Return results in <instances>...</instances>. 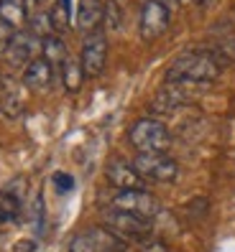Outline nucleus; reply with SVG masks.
<instances>
[{
  "label": "nucleus",
  "mask_w": 235,
  "mask_h": 252,
  "mask_svg": "<svg viewBox=\"0 0 235 252\" xmlns=\"http://www.w3.org/2000/svg\"><path fill=\"white\" fill-rule=\"evenodd\" d=\"M223 62L207 51H187L176 56L171 66L166 69V82H197V84H210L220 77Z\"/></svg>",
  "instance_id": "obj_1"
},
{
  "label": "nucleus",
  "mask_w": 235,
  "mask_h": 252,
  "mask_svg": "<svg viewBox=\"0 0 235 252\" xmlns=\"http://www.w3.org/2000/svg\"><path fill=\"white\" fill-rule=\"evenodd\" d=\"M128 140L138 153H166L171 145V132L161 120L143 117L128 130Z\"/></svg>",
  "instance_id": "obj_2"
},
{
  "label": "nucleus",
  "mask_w": 235,
  "mask_h": 252,
  "mask_svg": "<svg viewBox=\"0 0 235 252\" xmlns=\"http://www.w3.org/2000/svg\"><path fill=\"white\" fill-rule=\"evenodd\" d=\"M133 168L141 179L156 184H171L179 176V163L166 153H138L133 158Z\"/></svg>",
  "instance_id": "obj_3"
},
{
  "label": "nucleus",
  "mask_w": 235,
  "mask_h": 252,
  "mask_svg": "<svg viewBox=\"0 0 235 252\" xmlns=\"http://www.w3.org/2000/svg\"><path fill=\"white\" fill-rule=\"evenodd\" d=\"M125 245L108 227H90L72 237L69 252H123Z\"/></svg>",
  "instance_id": "obj_4"
},
{
  "label": "nucleus",
  "mask_w": 235,
  "mask_h": 252,
  "mask_svg": "<svg viewBox=\"0 0 235 252\" xmlns=\"http://www.w3.org/2000/svg\"><path fill=\"white\" fill-rule=\"evenodd\" d=\"M207 84H197V82H166L154 97V110L156 112H169L182 105H189Z\"/></svg>",
  "instance_id": "obj_5"
},
{
  "label": "nucleus",
  "mask_w": 235,
  "mask_h": 252,
  "mask_svg": "<svg viewBox=\"0 0 235 252\" xmlns=\"http://www.w3.org/2000/svg\"><path fill=\"white\" fill-rule=\"evenodd\" d=\"M102 224L123 240V237H146L154 227V219L120 212V209H105L102 212Z\"/></svg>",
  "instance_id": "obj_6"
},
{
  "label": "nucleus",
  "mask_w": 235,
  "mask_h": 252,
  "mask_svg": "<svg viewBox=\"0 0 235 252\" xmlns=\"http://www.w3.org/2000/svg\"><path fill=\"white\" fill-rule=\"evenodd\" d=\"M110 209H120V212H130V214H138L146 219H154V214L158 212V201L146 189H130V191H118L110 199Z\"/></svg>",
  "instance_id": "obj_7"
},
{
  "label": "nucleus",
  "mask_w": 235,
  "mask_h": 252,
  "mask_svg": "<svg viewBox=\"0 0 235 252\" xmlns=\"http://www.w3.org/2000/svg\"><path fill=\"white\" fill-rule=\"evenodd\" d=\"M108 62V38L102 31L87 33L84 43H82V56L79 64L84 69V77H100L102 69H105Z\"/></svg>",
  "instance_id": "obj_8"
},
{
  "label": "nucleus",
  "mask_w": 235,
  "mask_h": 252,
  "mask_svg": "<svg viewBox=\"0 0 235 252\" xmlns=\"http://www.w3.org/2000/svg\"><path fill=\"white\" fill-rule=\"evenodd\" d=\"M171 21V10L161 0H146L141 5V36L146 41H156L166 33Z\"/></svg>",
  "instance_id": "obj_9"
},
{
  "label": "nucleus",
  "mask_w": 235,
  "mask_h": 252,
  "mask_svg": "<svg viewBox=\"0 0 235 252\" xmlns=\"http://www.w3.org/2000/svg\"><path fill=\"white\" fill-rule=\"evenodd\" d=\"M41 38L31 36V33H16V38L10 41V46L5 49V62L13 69H26L34 59L41 56Z\"/></svg>",
  "instance_id": "obj_10"
},
{
  "label": "nucleus",
  "mask_w": 235,
  "mask_h": 252,
  "mask_svg": "<svg viewBox=\"0 0 235 252\" xmlns=\"http://www.w3.org/2000/svg\"><path fill=\"white\" fill-rule=\"evenodd\" d=\"M108 184L115 186L118 191H130V189H143V179L138 176V171L133 168V163H125V160H113L108 171Z\"/></svg>",
  "instance_id": "obj_11"
},
{
  "label": "nucleus",
  "mask_w": 235,
  "mask_h": 252,
  "mask_svg": "<svg viewBox=\"0 0 235 252\" xmlns=\"http://www.w3.org/2000/svg\"><path fill=\"white\" fill-rule=\"evenodd\" d=\"M102 21H105V5H102L100 0H79L75 26L82 33H95Z\"/></svg>",
  "instance_id": "obj_12"
},
{
  "label": "nucleus",
  "mask_w": 235,
  "mask_h": 252,
  "mask_svg": "<svg viewBox=\"0 0 235 252\" xmlns=\"http://www.w3.org/2000/svg\"><path fill=\"white\" fill-rule=\"evenodd\" d=\"M54 79V66L46 62V59H34L31 64L23 69V84L28 90H43V87H49Z\"/></svg>",
  "instance_id": "obj_13"
},
{
  "label": "nucleus",
  "mask_w": 235,
  "mask_h": 252,
  "mask_svg": "<svg viewBox=\"0 0 235 252\" xmlns=\"http://www.w3.org/2000/svg\"><path fill=\"white\" fill-rule=\"evenodd\" d=\"M26 107V94L21 84L16 82H3V97H0V110L8 117H21Z\"/></svg>",
  "instance_id": "obj_14"
},
{
  "label": "nucleus",
  "mask_w": 235,
  "mask_h": 252,
  "mask_svg": "<svg viewBox=\"0 0 235 252\" xmlns=\"http://www.w3.org/2000/svg\"><path fill=\"white\" fill-rule=\"evenodd\" d=\"M62 82L67 87V92H79L82 90V82H84V69L79 64V59H67V62L62 64Z\"/></svg>",
  "instance_id": "obj_15"
},
{
  "label": "nucleus",
  "mask_w": 235,
  "mask_h": 252,
  "mask_svg": "<svg viewBox=\"0 0 235 252\" xmlns=\"http://www.w3.org/2000/svg\"><path fill=\"white\" fill-rule=\"evenodd\" d=\"M0 21H5L10 28H21L28 23V13L18 0H0Z\"/></svg>",
  "instance_id": "obj_16"
},
{
  "label": "nucleus",
  "mask_w": 235,
  "mask_h": 252,
  "mask_svg": "<svg viewBox=\"0 0 235 252\" xmlns=\"http://www.w3.org/2000/svg\"><path fill=\"white\" fill-rule=\"evenodd\" d=\"M41 59H46V62H49L51 66H54V64L62 66V64L67 62V59H69L64 41L59 38V36H49V38H43V43H41Z\"/></svg>",
  "instance_id": "obj_17"
},
{
  "label": "nucleus",
  "mask_w": 235,
  "mask_h": 252,
  "mask_svg": "<svg viewBox=\"0 0 235 252\" xmlns=\"http://www.w3.org/2000/svg\"><path fill=\"white\" fill-rule=\"evenodd\" d=\"M49 18L54 26V33H64L72 26V0H56L54 8L49 10Z\"/></svg>",
  "instance_id": "obj_18"
},
{
  "label": "nucleus",
  "mask_w": 235,
  "mask_h": 252,
  "mask_svg": "<svg viewBox=\"0 0 235 252\" xmlns=\"http://www.w3.org/2000/svg\"><path fill=\"white\" fill-rule=\"evenodd\" d=\"M28 33L31 36H36V38H49L51 33H54V26H51V18H49V13L46 10H36L31 18H28Z\"/></svg>",
  "instance_id": "obj_19"
},
{
  "label": "nucleus",
  "mask_w": 235,
  "mask_h": 252,
  "mask_svg": "<svg viewBox=\"0 0 235 252\" xmlns=\"http://www.w3.org/2000/svg\"><path fill=\"white\" fill-rule=\"evenodd\" d=\"M18 214H21V201L8 196V194H0V227L16 221Z\"/></svg>",
  "instance_id": "obj_20"
},
{
  "label": "nucleus",
  "mask_w": 235,
  "mask_h": 252,
  "mask_svg": "<svg viewBox=\"0 0 235 252\" xmlns=\"http://www.w3.org/2000/svg\"><path fill=\"white\" fill-rule=\"evenodd\" d=\"M105 23L110 31H118L123 23V13H120V3L118 0H108L105 3Z\"/></svg>",
  "instance_id": "obj_21"
},
{
  "label": "nucleus",
  "mask_w": 235,
  "mask_h": 252,
  "mask_svg": "<svg viewBox=\"0 0 235 252\" xmlns=\"http://www.w3.org/2000/svg\"><path fill=\"white\" fill-rule=\"evenodd\" d=\"M13 38H16V28H10L5 21H0V54H5Z\"/></svg>",
  "instance_id": "obj_22"
},
{
  "label": "nucleus",
  "mask_w": 235,
  "mask_h": 252,
  "mask_svg": "<svg viewBox=\"0 0 235 252\" xmlns=\"http://www.w3.org/2000/svg\"><path fill=\"white\" fill-rule=\"evenodd\" d=\"M54 186L59 194H67V191L75 189V179H72L69 173H54Z\"/></svg>",
  "instance_id": "obj_23"
},
{
  "label": "nucleus",
  "mask_w": 235,
  "mask_h": 252,
  "mask_svg": "<svg viewBox=\"0 0 235 252\" xmlns=\"http://www.w3.org/2000/svg\"><path fill=\"white\" fill-rule=\"evenodd\" d=\"M23 191H26V181H23V179H13V181L3 189V194H8V196H13V199H18V201H23Z\"/></svg>",
  "instance_id": "obj_24"
},
{
  "label": "nucleus",
  "mask_w": 235,
  "mask_h": 252,
  "mask_svg": "<svg viewBox=\"0 0 235 252\" xmlns=\"http://www.w3.org/2000/svg\"><path fill=\"white\" fill-rule=\"evenodd\" d=\"M141 252H169V247L161 242V240H146L141 245Z\"/></svg>",
  "instance_id": "obj_25"
},
{
  "label": "nucleus",
  "mask_w": 235,
  "mask_h": 252,
  "mask_svg": "<svg viewBox=\"0 0 235 252\" xmlns=\"http://www.w3.org/2000/svg\"><path fill=\"white\" fill-rule=\"evenodd\" d=\"M31 221H34V227H36V229H41V221H43V201H41V199H36V201H34Z\"/></svg>",
  "instance_id": "obj_26"
},
{
  "label": "nucleus",
  "mask_w": 235,
  "mask_h": 252,
  "mask_svg": "<svg viewBox=\"0 0 235 252\" xmlns=\"http://www.w3.org/2000/svg\"><path fill=\"white\" fill-rule=\"evenodd\" d=\"M13 252H36V242L34 240H18L13 245Z\"/></svg>",
  "instance_id": "obj_27"
},
{
  "label": "nucleus",
  "mask_w": 235,
  "mask_h": 252,
  "mask_svg": "<svg viewBox=\"0 0 235 252\" xmlns=\"http://www.w3.org/2000/svg\"><path fill=\"white\" fill-rule=\"evenodd\" d=\"M220 49H223L230 59H235V36H233V38H225L223 43H220Z\"/></svg>",
  "instance_id": "obj_28"
},
{
  "label": "nucleus",
  "mask_w": 235,
  "mask_h": 252,
  "mask_svg": "<svg viewBox=\"0 0 235 252\" xmlns=\"http://www.w3.org/2000/svg\"><path fill=\"white\" fill-rule=\"evenodd\" d=\"M54 3H56V0H36V5H39V10H51L54 8Z\"/></svg>",
  "instance_id": "obj_29"
},
{
  "label": "nucleus",
  "mask_w": 235,
  "mask_h": 252,
  "mask_svg": "<svg viewBox=\"0 0 235 252\" xmlns=\"http://www.w3.org/2000/svg\"><path fill=\"white\" fill-rule=\"evenodd\" d=\"M161 3H164V5L171 10V8H176V5H179V0H161Z\"/></svg>",
  "instance_id": "obj_30"
},
{
  "label": "nucleus",
  "mask_w": 235,
  "mask_h": 252,
  "mask_svg": "<svg viewBox=\"0 0 235 252\" xmlns=\"http://www.w3.org/2000/svg\"><path fill=\"white\" fill-rule=\"evenodd\" d=\"M197 3H204V0H197Z\"/></svg>",
  "instance_id": "obj_31"
}]
</instances>
